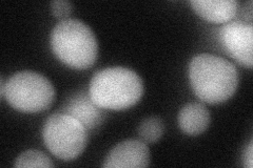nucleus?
<instances>
[{
    "label": "nucleus",
    "mask_w": 253,
    "mask_h": 168,
    "mask_svg": "<svg viewBox=\"0 0 253 168\" xmlns=\"http://www.w3.org/2000/svg\"><path fill=\"white\" fill-rule=\"evenodd\" d=\"M189 79L197 97L209 104L230 99L240 82L235 66L211 54L195 56L189 66Z\"/></svg>",
    "instance_id": "1"
},
{
    "label": "nucleus",
    "mask_w": 253,
    "mask_h": 168,
    "mask_svg": "<svg viewBox=\"0 0 253 168\" xmlns=\"http://www.w3.org/2000/svg\"><path fill=\"white\" fill-rule=\"evenodd\" d=\"M89 94L97 106L124 110L135 105L144 95V82L135 71L123 67H107L95 73Z\"/></svg>",
    "instance_id": "2"
},
{
    "label": "nucleus",
    "mask_w": 253,
    "mask_h": 168,
    "mask_svg": "<svg viewBox=\"0 0 253 168\" xmlns=\"http://www.w3.org/2000/svg\"><path fill=\"white\" fill-rule=\"evenodd\" d=\"M51 45L55 56L75 69L91 67L97 59L98 43L91 28L78 19H63L52 31Z\"/></svg>",
    "instance_id": "3"
},
{
    "label": "nucleus",
    "mask_w": 253,
    "mask_h": 168,
    "mask_svg": "<svg viewBox=\"0 0 253 168\" xmlns=\"http://www.w3.org/2000/svg\"><path fill=\"white\" fill-rule=\"evenodd\" d=\"M3 98L16 110L28 114L41 113L53 104L55 89L43 75L33 70H22L7 80Z\"/></svg>",
    "instance_id": "4"
},
{
    "label": "nucleus",
    "mask_w": 253,
    "mask_h": 168,
    "mask_svg": "<svg viewBox=\"0 0 253 168\" xmlns=\"http://www.w3.org/2000/svg\"><path fill=\"white\" fill-rule=\"evenodd\" d=\"M42 138L52 155L63 161H72L84 153L89 134L85 127L76 119L56 113L45 121Z\"/></svg>",
    "instance_id": "5"
},
{
    "label": "nucleus",
    "mask_w": 253,
    "mask_h": 168,
    "mask_svg": "<svg viewBox=\"0 0 253 168\" xmlns=\"http://www.w3.org/2000/svg\"><path fill=\"white\" fill-rule=\"evenodd\" d=\"M220 40L225 49L241 65L252 67L253 65V26L243 21L227 22L220 30Z\"/></svg>",
    "instance_id": "6"
},
{
    "label": "nucleus",
    "mask_w": 253,
    "mask_h": 168,
    "mask_svg": "<svg viewBox=\"0 0 253 168\" xmlns=\"http://www.w3.org/2000/svg\"><path fill=\"white\" fill-rule=\"evenodd\" d=\"M150 164L148 145L141 140H126L110 150L105 168H144Z\"/></svg>",
    "instance_id": "7"
},
{
    "label": "nucleus",
    "mask_w": 253,
    "mask_h": 168,
    "mask_svg": "<svg viewBox=\"0 0 253 168\" xmlns=\"http://www.w3.org/2000/svg\"><path fill=\"white\" fill-rule=\"evenodd\" d=\"M60 113L76 119L88 132L98 129L107 117L105 109L97 106L91 99L90 94L85 92L72 96L62 106Z\"/></svg>",
    "instance_id": "8"
},
{
    "label": "nucleus",
    "mask_w": 253,
    "mask_h": 168,
    "mask_svg": "<svg viewBox=\"0 0 253 168\" xmlns=\"http://www.w3.org/2000/svg\"><path fill=\"white\" fill-rule=\"evenodd\" d=\"M190 3L197 15L213 23L230 22L240 10L237 0H192Z\"/></svg>",
    "instance_id": "9"
},
{
    "label": "nucleus",
    "mask_w": 253,
    "mask_h": 168,
    "mask_svg": "<svg viewBox=\"0 0 253 168\" xmlns=\"http://www.w3.org/2000/svg\"><path fill=\"white\" fill-rule=\"evenodd\" d=\"M210 114L204 104L190 102L181 107L178 114L180 130L189 135H199L208 129Z\"/></svg>",
    "instance_id": "10"
},
{
    "label": "nucleus",
    "mask_w": 253,
    "mask_h": 168,
    "mask_svg": "<svg viewBox=\"0 0 253 168\" xmlns=\"http://www.w3.org/2000/svg\"><path fill=\"white\" fill-rule=\"evenodd\" d=\"M138 135L146 144H153L160 140L165 133V122L161 117H148L140 122Z\"/></svg>",
    "instance_id": "11"
},
{
    "label": "nucleus",
    "mask_w": 253,
    "mask_h": 168,
    "mask_svg": "<svg viewBox=\"0 0 253 168\" xmlns=\"http://www.w3.org/2000/svg\"><path fill=\"white\" fill-rule=\"evenodd\" d=\"M15 167L23 168V167H43L50 168L54 167L51 159L47 157L42 151L36 149H30L22 153L17 159L15 160Z\"/></svg>",
    "instance_id": "12"
},
{
    "label": "nucleus",
    "mask_w": 253,
    "mask_h": 168,
    "mask_svg": "<svg viewBox=\"0 0 253 168\" xmlns=\"http://www.w3.org/2000/svg\"><path fill=\"white\" fill-rule=\"evenodd\" d=\"M51 11L55 17L67 18L72 14L73 4L68 0H54L51 2Z\"/></svg>",
    "instance_id": "13"
},
{
    "label": "nucleus",
    "mask_w": 253,
    "mask_h": 168,
    "mask_svg": "<svg viewBox=\"0 0 253 168\" xmlns=\"http://www.w3.org/2000/svg\"><path fill=\"white\" fill-rule=\"evenodd\" d=\"M244 165L247 168H252V166H253V144H252V141L249 143V145L244 154Z\"/></svg>",
    "instance_id": "14"
}]
</instances>
